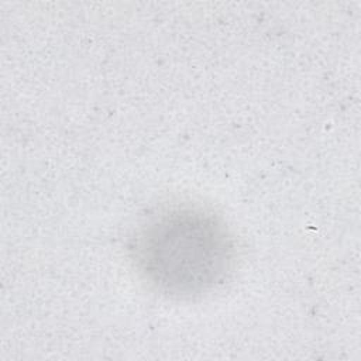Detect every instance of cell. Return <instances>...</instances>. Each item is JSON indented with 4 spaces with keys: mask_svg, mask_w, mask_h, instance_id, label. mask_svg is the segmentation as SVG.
<instances>
[{
    "mask_svg": "<svg viewBox=\"0 0 361 361\" xmlns=\"http://www.w3.org/2000/svg\"><path fill=\"white\" fill-rule=\"evenodd\" d=\"M130 255L151 288L169 296L192 298L226 281L234 267L235 245L226 224L212 212L176 206L138 227Z\"/></svg>",
    "mask_w": 361,
    "mask_h": 361,
    "instance_id": "6da1fadb",
    "label": "cell"
}]
</instances>
